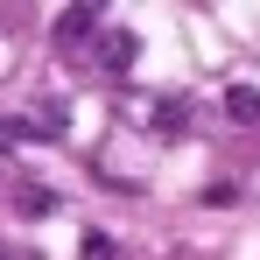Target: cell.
<instances>
[{
	"label": "cell",
	"instance_id": "3",
	"mask_svg": "<svg viewBox=\"0 0 260 260\" xmlns=\"http://www.w3.org/2000/svg\"><path fill=\"white\" fill-rule=\"evenodd\" d=\"M225 113H232L239 127H253V120H260V91L253 85H225Z\"/></svg>",
	"mask_w": 260,
	"mask_h": 260
},
{
	"label": "cell",
	"instance_id": "4",
	"mask_svg": "<svg viewBox=\"0 0 260 260\" xmlns=\"http://www.w3.org/2000/svg\"><path fill=\"white\" fill-rule=\"evenodd\" d=\"M183 113H190V106H183V91H176V99H148V127H162V134H183Z\"/></svg>",
	"mask_w": 260,
	"mask_h": 260
},
{
	"label": "cell",
	"instance_id": "6",
	"mask_svg": "<svg viewBox=\"0 0 260 260\" xmlns=\"http://www.w3.org/2000/svg\"><path fill=\"white\" fill-rule=\"evenodd\" d=\"M85 260H113V239H106V232H91V239H85Z\"/></svg>",
	"mask_w": 260,
	"mask_h": 260
},
{
	"label": "cell",
	"instance_id": "1",
	"mask_svg": "<svg viewBox=\"0 0 260 260\" xmlns=\"http://www.w3.org/2000/svg\"><path fill=\"white\" fill-rule=\"evenodd\" d=\"M134 49H141V36H134V28H106V36H99V49H91V56H99V63H106V71H127V63H134Z\"/></svg>",
	"mask_w": 260,
	"mask_h": 260
},
{
	"label": "cell",
	"instance_id": "5",
	"mask_svg": "<svg viewBox=\"0 0 260 260\" xmlns=\"http://www.w3.org/2000/svg\"><path fill=\"white\" fill-rule=\"evenodd\" d=\"M14 204H21L28 218H49V211H56V197H49V190H36V183H21V190H14Z\"/></svg>",
	"mask_w": 260,
	"mask_h": 260
},
{
	"label": "cell",
	"instance_id": "2",
	"mask_svg": "<svg viewBox=\"0 0 260 260\" xmlns=\"http://www.w3.org/2000/svg\"><path fill=\"white\" fill-rule=\"evenodd\" d=\"M91 28H99V7H71V14H56V43H85Z\"/></svg>",
	"mask_w": 260,
	"mask_h": 260
}]
</instances>
